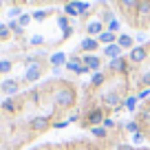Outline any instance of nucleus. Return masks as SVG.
I'll return each instance as SVG.
<instances>
[{
	"mask_svg": "<svg viewBox=\"0 0 150 150\" xmlns=\"http://www.w3.org/2000/svg\"><path fill=\"white\" fill-rule=\"evenodd\" d=\"M77 102V93H75V88H71V86H66V88H60L55 93V104L60 108H71L73 104Z\"/></svg>",
	"mask_w": 150,
	"mask_h": 150,
	"instance_id": "f257e3e1",
	"label": "nucleus"
},
{
	"mask_svg": "<svg viewBox=\"0 0 150 150\" xmlns=\"http://www.w3.org/2000/svg\"><path fill=\"white\" fill-rule=\"evenodd\" d=\"M42 73H44V64L42 62H35V64H29L27 66V71H24V82H38L40 77H42Z\"/></svg>",
	"mask_w": 150,
	"mask_h": 150,
	"instance_id": "f03ea898",
	"label": "nucleus"
},
{
	"mask_svg": "<svg viewBox=\"0 0 150 150\" xmlns=\"http://www.w3.org/2000/svg\"><path fill=\"white\" fill-rule=\"evenodd\" d=\"M104 108H91L88 112H86V117H84V126H102L104 122Z\"/></svg>",
	"mask_w": 150,
	"mask_h": 150,
	"instance_id": "7ed1b4c3",
	"label": "nucleus"
},
{
	"mask_svg": "<svg viewBox=\"0 0 150 150\" xmlns=\"http://www.w3.org/2000/svg\"><path fill=\"white\" fill-rule=\"evenodd\" d=\"M102 104L106 108H115V110H117L119 106H124V99H122V95H119L117 91H110V93L102 95Z\"/></svg>",
	"mask_w": 150,
	"mask_h": 150,
	"instance_id": "20e7f679",
	"label": "nucleus"
},
{
	"mask_svg": "<svg viewBox=\"0 0 150 150\" xmlns=\"http://www.w3.org/2000/svg\"><path fill=\"white\" fill-rule=\"evenodd\" d=\"M108 71H110V73L126 75V71H128V60H126V57H117V60H110V64H108Z\"/></svg>",
	"mask_w": 150,
	"mask_h": 150,
	"instance_id": "39448f33",
	"label": "nucleus"
},
{
	"mask_svg": "<svg viewBox=\"0 0 150 150\" xmlns=\"http://www.w3.org/2000/svg\"><path fill=\"white\" fill-rule=\"evenodd\" d=\"M146 57H148V49H146V47H135L130 53H128V60H130V64H141Z\"/></svg>",
	"mask_w": 150,
	"mask_h": 150,
	"instance_id": "423d86ee",
	"label": "nucleus"
},
{
	"mask_svg": "<svg viewBox=\"0 0 150 150\" xmlns=\"http://www.w3.org/2000/svg\"><path fill=\"white\" fill-rule=\"evenodd\" d=\"M20 88V82L18 80H5V82H0V91L5 95H16Z\"/></svg>",
	"mask_w": 150,
	"mask_h": 150,
	"instance_id": "0eeeda50",
	"label": "nucleus"
},
{
	"mask_svg": "<svg viewBox=\"0 0 150 150\" xmlns=\"http://www.w3.org/2000/svg\"><path fill=\"white\" fill-rule=\"evenodd\" d=\"M49 126H51L49 117H35V119H31V130L33 132H42V130H47Z\"/></svg>",
	"mask_w": 150,
	"mask_h": 150,
	"instance_id": "6e6552de",
	"label": "nucleus"
},
{
	"mask_svg": "<svg viewBox=\"0 0 150 150\" xmlns=\"http://www.w3.org/2000/svg\"><path fill=\"white\" fill-rule=\"evenodd\" d=\"M82 64L88 66L91 71H97V69H99V64H102V60H99V55L91 53V55H82Z\"/></svg>",
	"mask_w": 150,
	"mask_h": 150,
	"instance_id": "1a4fd4ad",
	"label": "nucleus"
},
{
	"mask_svg": "<svg viewBox=\"0 0 150 150\" xmlns=\"http://www.w3.org/2000/svg\"><path fill=\"white\" fill-rule=\"evenodd\" d=\"M117 44L122 47V51H124V49L132 51V49H135V38H130L128 33H122V35H117Z\"/></svg>",
	"mask_w": 150,
	"mask_h": 150,
	"instance_id": "9d476101",
	"label": "nucleus"
},
{
	"mask_svg": "<svg viewBox=\"0 0 150 150\" xmlns=\"http://www.w3.org/2000/svg\"><path fill=\"white\" fill-rule=\"evenodd\" d=\"M141 0H119V7H122V11L126 16H130L132 11H137V7H139Z\"/></svg>",
	"mask_w": 150,
	"mask_h": 150,
	"instance_id": "9b49d317",
	"label": "nucleus"
},
{
	"mask_svg": "<svg viewBox=\"0 0 150 150\" xmlns=\"http://www.w3.org/2000/svg\"><path fill=\"white\" fill-rule=\"evenodd\" d=\"M104 31H106V29H104V24L99 22V20H93V22L86 24V33H88V35H102Z\"/></svg>",
	"mask_w": 150,
	"mask_h": 150,
	"instance_id": "f8f14e48",
	"label": "nucleus"
},
{
	"mask_svg": "<svg viewBox=\"0 0 150 150\" xmlns=\"http://www.w3.org/2000/svg\"><path fill=\"white\" fill-rule=\"evenodd\" d=\"M80 51H84V53L97 51V38H86V40H82V44H80Z\"/></svg>",
	"mask_w": 150,
	"mask_h": 150,
	"instance_id": "ddd939ff",
	"label": "nucleus"
},
{
	"mask_svg": "<svg viewBox=\"0 0 150 150\" xmlns=\"http://www.w3.org/2000/svg\"><path fill=\"white\" fill-rule=\"evenodd\" d=\"M49 62L53 64V69H60L62 64H66V62H69V57H66V53L60 51V53H53V55L49 57Z\"/></svg>",
	"mask_w": 150,
	"mask_h": 150,
	"instance_id": "4468645a",
	"label": "nucleus"
},
{
	"mask_svg": "<svg viewBox=\"0 0 150 150\" xmlns=\"http://www.w3.org/2000/svg\"><path fill=\"white\" fill-rule=\"evenodd\" d=\"M97 42H102V44H106V47H110V44L117 42V35H115V33H110V31H104L102 35H97Z\"/></svg>",
	"mask_w": 150,
	"mask_h": 150,
	"instance_id": "2eb2a0df",
	"label": "nucleus"
},
{
	"mask_svg": "<svg viewBox=\"0 0 150 150\" xmlns=\"http://www.w3.org/2000/svg\"><path fill=\"white\" fill-rule=\"evenodd\" d=\"M104 55H108L110 60H117V57H122V47H119L117 42H115V44H110V47H106Z\"/></svg>",
	"mask_w": 150,
	"mask_h": 150,
	"instance_id": "dca6fc26",
	"label": "nucleus"
},
{
	"mask_svg": "<svg viewBox=\"0 0 150 150\" xmlns=\"http://www.w3.org/2000/svg\"><path fill=\"white\" fill-rule=\"evenodd\" d=\"M150 16V0H141L137 7V18H148Z\"/></svg>",
	"mask_w": 150,
	"mask_h": 150,
	"instance_id": "f3484780",
	"label": "nucleus"
},
{
	"mask_svg": "<svg viewBox=\"0 0 150 150\" xmlns=\"http://www.w3.org/2000/svg\"><path fill=\"white\" fill-rule=\"evenodd\" d=\"M82 66V62H80V57L77 55H71L69 57V62H66V69L71 71V73H77V69Z\"/></svg>",
	"mask_w": 150,
	"mask_h": 150,
	"instance_id": "a211bd4d",
	"label": "nucleus"
},
{
	"mask_svg": "<svg viewBox=\"0 0 150 150\" xmlns=\"http://www.w3.org/2000/svg\"><path fill=\"white\" fill-rule=\"evenodd\" d=\"M104 82H106V73H99V71H95L93 77H91V84H93V86H102Z\"/></svg>",
	"mask_w": 150,
	"mask_h": 150,
	"instance_id": "6ab92c4d",
	"label": "nucleus"
},
{
	"mask_svg": "<svg viewBox=\"0 0 150 150\" xmlns=\"http://www.w3.org/2000/svg\"><path fill=\"white\" fill-rule=\"evenodd\" d=\"M91 132H93L95 139H106V135H108V130H106L104 126H95V128H91Z\"/></svg>",
	"mask_w": 150,
	"mask_h": 150,
	"instance_id": "aec40b11",
	"label": "nucleus"
},
{
	"mask_svg": "<svg viewBox=\"0 0 150 150\" xmlns=\"http://www.w3.org/2000/svg\"><path fill=\"white\" fill-rule=\"evenodd\" d=\"M137 97H132V95H130V97H126V99H124V110H137Z\"/></svg>",
	"mask_w": 150,
	"mask_h": 150,
	"instance_id": "412c9836",
	"label": "nucleus"
},
{
	"mask_svg": "<svg viewBox=\"0 0 150 150\" xmlns=\"http://www.w3.org/2000/svg\"><path fill=\"white\" fill-rule=\"evenodd\" d=\"M64 13L69 16V18H75V16H77V7H75V2H66V5H64Z\"/></svg>",
	"mask_w": 150,
	"mask_h": 150,
	"instance_id": "4be33fe9",
	"label": "nucleus"
},
{
	"mask_svg": "<svg viewBox=\"0 0 150 150\" xmlns=\"http://www.w3.org/2000/svg\"><path fill=\"white\" fill-rule=\"evenodd\" d=\"M49 16H51V11H47V9H38L35 13L31 16V18H33V20H40V22H42V20H44V18H49Z\"/></svg>",
	"mask_w": 150,
	"mask_h": 150,
	"instance_id": "5701e85b",
	"label": "nucleus"
},
{
	"mask_svg": "<svg viewBox=\"0 0 150 150\" xmlns=\"http://www.w3.org/2000/svg\"><path fill=\"white\" fill-rule=\"evenodd\" d=\"M75 7H77V16H84L86 11L91 9V5H88V2H77V0H75Z\"/></svg>",
	"mask_w": 150,
	"mask_h": 150,
	"instance_id": "b1692460",
	"label": "nucleus"
},
{
	"mask_svg": "<svg viewBox=\"0 0 150 150\" xmlns=\"http://www.w3.org/2000/svg\"><path fill=\"white\" fill-rule=\"evenodd\" d=\"M119 27H122V22H119V20H115V18H112L110 22H108L106 31H110V33H117V31H119Z\"/></svg>",
	"mask_w": 150,
	"mask_h": 150,
	"instance_id": "393cba45",
	"label": "nucleus"
},
{
	"mask_svg": "<svg viewBox=\"0 0 150 150\" xmlns=\"http://www.w3.org/2000/svg\"><path fill=\"white\" fill-rule=\"evenodd\" d=\"M7 27H9V31H13V33H16V35H22V33H24V29H22V27H20V24H18V22H13V20H11V22H9V24H7Z\"/></svg>",
	"mask_w": 150,
	"mask_h": 150,
	"instance_id": "a878e982",
	"label": "nucleus"
},
{
	"mask_svg": "<svg viewBox=\"0 0 150 150\" xmlns=\"http://www.w3.org/2000/svg\"><path fill=\"white\" fill-rule=\"evenodd\" d=\"M69 16H60V18H57V27L62 29V31H64V29H69Z\"/></svg>",
	"mask_w": 150,
	"mask_h": 150,
	"instance_id": "bb28decb",
	"label": "nucleus"
},
{
	"mask_svg": "<svg viewBox=\"0 0 150 150\" xmlns=\"http://www.w3.org/2000/svg\"><path fill=\"white\" fill-rule=\"evenodd\" d=\"M2 108H5L7 112H13L16 110V102L13 99H5V102H2Z\"/></svg>",
	"mask_w": 150,
	"mask_h": 150,
	"instance_id": "cd10ccee",
	"label": "nucleus"
},
{
	"mask_svg": "<svg viewBox=\"0 0 150 150\" xmlns=\"http://www.w3.org/2000/svg\"><path fill=\"white\" fill-rule=\"evenodd\" d=\"M16 22H18V24H20V27H22V29H24V27H27V24H29V22H31V16H27V13H22V16H20V18H18V20H16Z\"/></svg>",
	"mask_w": 150,
	"mask_h": 150,
	"instance_id": "c85d7f7f",
	"label": "nucleus"
},
{
	"mask_svg": "<svg viewBox=\"0 0 150 150\" xmlns=\"http://www.w3.org/2000/svg\"><path fill=\"white\" fill-rule=\"evenodd\" d=\"M124 128H126L128 132H132V135H135V132H139V124H137V122H128Z\"/></svg>",
	"mask_w": 150,
	"mask_h": 150,
	"instance_id": "c756f323",
	"label": "nucleus"
},
{
	"mask_svg": "<svg viewBox=\"0 0 150 150\" xmlns=\"http://www.w3.org/2000/svg\"><path fill=\"white\" fill-rule=\"evenodd\" d=\"M9 71H11V62L9 60H2V62H0V75H2V73H9Z\"/></svg>",
	"mask_w": 150,
	"mask_h": 150,
	"instance_id": "7c9ffc66",
	"label": "nucleus"
},
{
	"mask_svg": "<svg viewBox=\"0 0 150 150\" xmlns=\"http://www.w3.org/2000/svg\"><path fill=\"white\" fill-rule=\"evenodd\" d=\"M141 86H144V88H150V71H146V73L141 75Z\"/></svg>",
	"mask_w": 150,
	"mask_h": 150,
	"instance_id": "2f4dec72",
	"label": "nucleus"
},
{
	"mask_svg": "<svg viewBox=\"0 0 150 150\" xmlns=\"http://www.w3.org/2000/svg\"><path fill=\"white\" fill-rule=\"evenodd\" d=\"M9 27H7V24H0V40H7V38H9Z\"/></svg>",
	"mask_w": 150,
	"mask_h": 150,
	"instance_id": "473e14b6",
	"label": "nucleus"
},
{
	"mask_svg": "<svg viewBox=\"0 0 150 150\" xmlns=\"http://www.w3.org/2000/svg\"><path fill=\"white\" fill-rule=\"evenodd\" d=\"M29 42H31L33 47H40V44H44V38H42V35H33Z\"/></svg>",
	"mask_w": 150,
	"mask_h": 150,
	"instance_id": "72a5a7b5",
	"label": "nucleus"
},
{
	"mask_svg": "<svg viewBox=\"0 0 150 150\" xmlns=\"http://www.w3.org/2000/svg\"><path fill=\"white\" fill-rule=\"evenodd\" d=\"M146 97H150V88H141L137 95V99H146Z\"/></svg>",
	"mask_w": 150,
	"mask_h": 150,
	"instance_id": "f704fd0d",
	"label": "nucleus"
},
{
	"mask_svg": "<svg viewBox=\"0 0 150 150\" xmlns=\"http://www.w3.org/2000/svg\"><path fill=\"white\" fill-rule=\"evenodd\" d=\"M102 126H104V128L108 130V128H112V126H115V119H108V117H106V119L102 122Z\"/></svg>",
	"mask_w": 150,
	"mask_h": 150,
	"instance_id": "c9c22d12",
	"label": "nucleus"
},
{
	"mask_svg": "<svg viewBox=\"0 0 150 150\" xmlns=\"http://www.w3.org/2000/svg\"><path fill=\"white\" fill-rule=\"evenodd\" d=\"M71 33H73V29H64V31H62V40H69V38H71Z\"/></svg>",
	"mask_w": 150,
	"mask_h": 150,
	"instance_id": "e433bc0d",
	"label": "nucleus"
},
{
	"mask_svg": "<svg viewBox=\"0 0 150 150\" xmlns=\"http://www.w3.org/2000/svg\"><path fill=\"white\" fill-rule=\"evenodd\" d=\"M141 139H144V132H135V135H132V141H135V144H139Z\"/></svg>",
	"mask_w": 150,
	"mask_h": 150,
	"instance_id": "4c0bfd02",
	"label": "nucleus"
},
{
	"mask_svg": "<svg viewBox=\"0 0 150 150\" xmlns=\"http://www.w3.org/2000/svg\"><path fill=\"white\" fill-rule=\"evenodd\" d=\"M9 16H18V18H20V16H22V13H20V7H13V9H9Z\"/></svg>",
	"mask_w": 150,
	"mask_h": 150,
	"instance_id": "58836bf2",
	"label": "nucleus"
},
{
	"mask_svg": "<svg viewBox=\"0 0 150 150\" xmlns=\"http://www.w3.org/2000/svg\"><path fill=\"white\" fill-rule=\"evenodd\" d=\"M117 150H135V148H132L130 144H119V146H117Z\"/></svg>",
	"mask_w": 150,
	"mask_h": 150,
	"instance_id": "ea45409f",
	"label": "nucleus"
},
{
	"mask_svg": "<svg viewBox=\"0 0 150 150\" xmlns=\"http://www.w3.org/2000/svg\"><path fill=\"white\" fill-rule=\"evenodd\" d=\"M33 2H47V0H33Z\"/></svg>",
	"mask_w": 150,
	"mask_h": 150,
	"instance_id": "a19ab883",
	"label": "nucleus"
},
{
	"mask_svg": "<svg viewBox=\"0 0 150 150\" xmlns=\"http://www.w3.org/2000/svg\"><path fill=\"white\" fill-rule=\"evenodd\" d=\"M5 150H9V148H5Z\"/></svg>",
	"mask_w": 150,
	"mask_h": 150,
	"instance_id": "79ce46f5",
	"label": "nucleus"
}]
</instances>
